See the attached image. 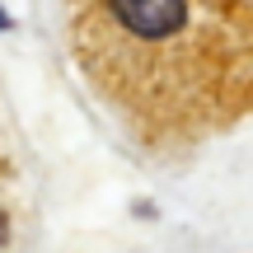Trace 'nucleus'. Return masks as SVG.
Instances as JSON below:
<instances>
[{
  "label": "nucleus",
  "mask_w": 253,
  "mask_h": 253,
  "mask_svg": "<svg viewBox=\"0 0 253 253\" xmlns=\"http://www.w3.org/2000/svg\"><path fill=\"white\" fill-rule=\"evenodd\" d=\"M113 19L136 38H169L183 28V0H113Z\"/></svg>",
  "instance_id": "1"
},
{
  "label": "nucleus",
  "mask_w": 253,
  "mask_h": 253,
  "mask_svg": "<svg viewBox=\"0 0 253 253\" xmlns=\"http://www.w3.org/2000/svg\"><path fill=\"white\" fill-rule=\"evenodd\" d=\"M5 239H9V225H5V216H0V244H5Z\"/></svg>",
  "instance_id": "2"
},
{
  "label": "nucleus",
  "mask_w": 253,
  "mask_h": 253,
  "mask_svg": "<svg viewBox=\"0 0 253 253\" xmlns=\"http://www.w3.org/2000/svg\"><path fill=\"white\" fill-rule=\"evenodd\" d=\"M0 28H9V14H5V9H0Z\"/></svg>",
  "instance_id": "3"
}]
</instances>
